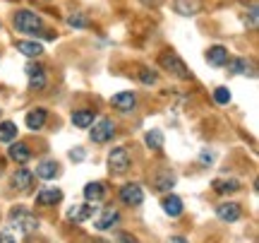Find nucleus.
Here are the masks:
<instances>
[{
    "label": "nucleus",
    "mask_w": 259,
    "mask_h": 243,
    "mask_svg": "<svg viewBox=\"0 0 259 243\" xmlns=\"http://www.w3.org/2000/svg\"><path fill=\"white\" fill-rule=\"evenodd\" d=\"M15 27L17 31L22 34H29V37H46V39H53V34H46L44 31V22L38 17L36 12H31V10H19L17 15H15Z\"/></svg>",
    "instance_id": "1"
},
{
    "label": "nucleus",
    "mask_w": 259,
    "mask_h": 243,
    "mask_svg": "<svg viewBox=\"0 0 259 243\" xmlns=\"http://www.w3.org/2000/svg\"><path fill=\"white\" fill-rule=\"evenodd\" d=\"M158 63H161V67H166L168 73H173V75L180 77V80H190V77H192L190 70H187V65L173 53V51H163L161 58H158Z\"/></svg>",
    "instance_id": "2"
},
{
    "label": "nucleus",
    "mask_w": 259,
    "mask_h": 243,
    "mask_svg": "<svg viewBox=\"0 0 259 243\" xmlns=\"http://www.w3.org/2000/svg\"><path fill=\"white\" fill-rule=\"evenodd\" d=\"M92 140L96 145H106V142L113 140V135H115V123L111 118H101V121L92 123Z\"/></svg>",
    "instance_id": "3"
},
{
    "label": "nucleus",
    "mask_w": 259,
    "mask_h": 243,
    "mask_svg": "<svg viewBox=\"0 0 259 243\" xmlns=\"http://www.w3.org/2000/svg\"><path fill=\"white\" fill-rule=\"evenodd\" d=\"M130 152L125 150V147H115V150L108 154V168H111V173H115V176H120V173H125L130 168Z\"/></svg>",
    "instance_id": "4"
},
{
    "label": "nucleus",
    "mask_w": 259,
    "mask_h": 243,
    "mask_svg": "<svg viewBox=\"0 0 259 243\" xmlns=\"http://www.w3.org/2000/svg\"><path fill=\"white\" fill-rule=\"evenodd\" d=\"M12 226H17L22 234H34L38 229V219L24 210H12Z\"/></svg>",
    "instance_id": "5"
},
{
    "label": "nucleus",
    "mask_w": 259,
    "mask_h": 243,
    "mask_svg": "<svg viewBox=\"0 0 259 243\" xmlns=\"http://www.w3.org/2000/svg\"><path fill=\"white\" fill-rule=\"evenodd\" d=\"M120 200L130 207H137L144 202V190H142L137 183H127V186L120 188Z\"/></svg>",
    "instance_id": "6"
},
{
    "label": "nucleus",
    "mask_w": 259,
    "mask_h": 243,
    "mask_svg": "<svg viewBox=\"0 0 259 243\" xmlns=\"http://www.w3.org/2000/svg\"><path fill=\"white\" fill-rule=\"evenodd\" d=\"M216 217L221 219V222H238L240 219V207L235 205V202H221V205L216 207Z\"/></svg>",
    "instance_id": "7"
},
{
    "label": "nucleus",
    "mask_w": 259,
    "mask_h": 243,
    "mask_svg": "<svg viewBox=\"0 0 259 243\" xmlns=\"http://www.w3.org/2000/svg\"><path fill=\"white\" fill-rule=\"evenodd\" d=\"M111 103L118 109V111L127 113V111H132V109L137 106V96H135L132 92H120V94H115V96H113Z\"/></svg>",
    "instance_id": "8"
},
{
    "label": "nucleus",
    "mask_w": 259,
    "mask_h": 243,
    "mask_svg": "<svg viewBox=\"0 0 259 243\" xmlns=\"http://www.w3.org/2000/svg\"><path fill=\"white\" fill-rule=\"evenodd\" d=\"M94 212H96V207L94 205H74L70 212H67V219L74 222V224H82L87 219H92Z\"/></svg>",
    "instance_id": "9"
},
{
    "label": "nucleus",
    "mask_w": 259,
    "mask_h": 243,
    "mask_svg": "<svg viewBox=\"0 0 259 243\" xmlns=\"http://www.w3.org/2000/svg\"><path fill=\"white\" fill-rule=\"evenodd\" d=\"M173 8L183 17H192L202 10V0H173Z\"/></svg>",
    "instance_id": "10"
},
{
    "label": "nucleus",
    "mask_w": 259,
    "mask_h": 243,
    "mask_svg": "<svg viewBox=\"0 0 259 243\" xmlns=\"http://www.w3.org/2000/svg\"><path fill=\"white\" fill-rule=\"evenodd\" d=\"M120 222V215H118V210H113V207H108V210H103L101 217L96 219V229L99 231H108L111 226H115Z\"/></svg>",
    "instance_id": "11"
},
{
    "label": "nucleus",
    "mask_w": 259,
    "mask_h": 243,
    "mask_svg": "<svg viewBox=\"0 0 259 243\" xmlns=\"http://www.w3.org/2000/svg\"><path fill=\"white\" fill-rule=\"evenodd\" d=\"M46 121H48L46 109H34V111L27 113V118H24V123H27L29 130H41V128L46 125Z\"/></svg>",
    "instance_id": "12"
},
{
    "label": "nucleus",
    "mask_w": 259,
    "mask_h": 243,
    "mask_svg": "<svg viewBox=\"0 0 259 243\" xmlns=\"http://www.w3.org/2000/svg\"><path fill=\"white\" fill-rule=\"evenodd\" d=\"M8 154H10V159L17 161V164H27V161L31 159V152H29V147L24 145V142H15V145H10Z\"/></svg>",
    "instance_id": "13"
},
{
    "label": "nucleus",
    "mask_w": 259,
    "mask_h": 243,
    "mask_svg": "<svg viewBox=\"0 0 259 243\" xmlns=\"http://www.w3.org/2000/svg\"><path fill=\"white\" fill-rule=\"evenodd\" d=\"M63 200V190H58V188H46V190H41L36 195V205H44V207H51L60 202Z\"/></svg>",
    "instance_id": "14"
},
{
    "label": "nucleus",
    "mask_w": 259,
    "mask_h": 243,
    "mask_svg": "<svg viewBox=\"0 0 259 243\" xmlns=\"http://www.w3.org/2000/svg\"><path fill=\"white\" fill-rule=\"evenodd\" d=\"M226 65H228V73H231V75H247V73L254 75L247 58H233V60L228 58V63H226Z\"/></svg>",
    "instance_id": "15"
},
{
    "label": "nucleus",
    "mask_w": 259,
    "mask_h": 243,
    "mask_svg": "<svg viewBox=\"0 0 259 243\" xmlns=\"http://www.w3.org/2000/svg\"><path fill=\"white\" fill-rule=\"evenodd\" d=\"M206 60L216 67L226 65V63H228V48L226 46H211L209 51H206Z\"/></svg>",
    "instance_id": "16"
},
{
    "label": "nucleus",
    "mask_w": 259,
    "mask_h": 243,
    "mask_svg": "<svg viewBox=\"0 0 259 243\" xmlns=\"http://www.w3.org/2000/svg\"><path fill=\"white\" fill-rule=\"evenodd\" d=\"M213 190H216L219 195L235 193V190H240V181H235V178H216V181H213Z\"/></svg>",
    "instance_id": "17"
},
{
    "label": "nucleus",
    "mask_w": 259,
    "mask_h": 243,
    "mask_svg": "<svg viewBox=\"0 0 259 243\" xmlns=\"http://www.w3.org/2000/svg\"><path fill=\"white\" fill-rule=\"evenodd\" d=\"M58 173H60V168H58V161H53V159L41 161L36 166V176L44 178V181H51V178H56Z\"/></svg>",
    "instance_id": "18"
},
{
    "label": "nucleus",
    "mask_w": 259,
    "mask_h": 243,
    "mask_svg": "<svg viewBox=\"0 0 259 243\" xmlns=\"http://www.w3.org/2000/svg\"><path fill=\"white\" fill-rule=\"evenodd\" d=\"M161 205H163V212H166L168 217H180L183 215V210H185V207H183V200H180L178 195L163 197V202H161Z\"/></svg>",
    "instance_id": "19"
},
{
    "label": "nucleus",
    "mask_w": 259,
    "mask_h": 243,
    "mask_svg": "<svg viewBox=\"0 0 259 243\" xmlns=\"http://www.w3.org/2000/svg\"><path fill=\"white\" fill-rule=\"evenodd\" d=\"M12 186L19 188V190H29V188L34 186V173L27 171V168H19L17 173L12 176Z\"/></svg>",
    "instance_id": "20"
},
{
    "label": "nucleus",
    "mask_w": 259,
    "mask_h": 243,
    "mask_svg": "<svg viewBox=\"0 0 259 243\" xmlns=\"http://www.w3.org/2000/svg\"><path fill=\"white\" fill-rule=\"evenodd\" d=\"M103 195H106V188H103V183H99V181L84 186V197H87L89 202H101Z\"/></svg>",
    "instance_id": "21"
},
{
    "label": "nucleus",
    "mask_w": 259,
    "mask_h": 243,
    "mask_svg": "<svg viewBox=\"0 0 259 243\" xmlns=\"http://www.w3.org/2000/svg\"><path fill=\"white\" fill-rule=\"evenodd\" d=\"M17 51L24 53L27 58H38L44 53V46L36 44V41H17Z\"/></svg>",
    "instance_id": "22"
},
{
    "label": "nucleus",
    "mask_w": 259,
    "mask_h": 243,
    "mask_svg": "<svg viewBox=\"0 0 259 243\" xmlns=\"http://www.w3.org/2000/svg\"><path fill=\"white\" fill-rule=\"evenodd\" d=\"M72 123L77 125V128H92V123H94V111H89V109L74 111V113H72Z\"/></svg>",
    "instance_id": "23"
},
{
    "label": "nucleus",
    "mask_w": 259,
    "mask_h": 243,
    "mask_svg": "<svg viewBox=\"0 0 259 243\" xmlns=\"http://www.w3.org/2000/svg\"><path fill=\"white\" fill-rule=\"evenodd\" d=\"M15 137H17V125L12 121L0 123V142H12Z\"/></svg>",
    "instance_id": "24"
},
{
    "label": "nucleus",
    "mask_w": 259,
    "mask_h": 243,
    "mask_svg": "<svg viewBox=\"0 0 259 243\" xmlns=\"http://www.w3.org/2000/svg\"><path fill=\"white\" fill-rule=\"evenodd\" d=\"M144 142H147L151 150H163V132L161 130H149L147 135H144Z\"/></svg>",
    "instance_id": "25"
},
{
    "label": "nucleus",
    "mask_w": 259,
    "mask_h": 243,
    "mask_svg": "<svg viewBox=\"0 0 259 243\" xmlns=\"http://www.w3.org/2000/svg\"><path fill=\"white\" fill-rule=\"evenodd\" d=\"M154 183H156V190H161V193H166V190H170V188L176 186V176H173V173H168V171H166V173H158Z\"/></svg>",
    "instance_id": "26"
},
{
    "label": "nucleus",
    "mask_w": 259,
    "mask_h": 243,
    "mask_svg": "<svg viewBox=\"0 0 259 243\" xmlns=\"http://www.w3.org/2000/svg\"><path fill=\"white\" fill-rule=\"evenodd\" d=\"M67 24H70V27H74V29H84V27H89V19L84 17L82 12H74V15H70V17H67Z\"/></svg>",
    "instance_id": "27"
},
{
    "label": "nucleus",
    "mask_w": 259,
    "mask_h": 243,
    "mask_svg": "<svg viewBox=\"0 0 259 243\" xmlns=\"http://www.w3.org/2000/svg\"><path fill=\"white\" fill-rule=\"evenodd\" d=\"M44 87H46V73L44 70L29 77V89H44Z\"/></svg>",
    "instance_id": "28"
},
{
    "label": "nucleus",
    "mask_w": 259,
    "mask_h": 243,
    "mask_svg": "<svg viewBox=\"0 0 259 243\" xmlns=\"http://www.w3.org/2000/svg\"><path fill=\"white\" fill-rule=\"evenodd\" d=\"M213 99H216V103H228V101H231V92H228L226 87H216Z\"/></svg>",
    "instance_id": "29"
},
{
    "label": "nucleus",
    "mask_w": 259,
    "mask_h": 243,
    "mask_svg": "<svg viewBox=\"0 0 259 243\" xmlns=\"http://www.w3.org/2000/svg\"><path fill=\"white\" fill-rule=\"evenodd\" d=\"M139 80L144 84H154L156 82V73H151V70H147V67H142L139 70Z\"/></svg>",
    "instance_id": "30"
},
{
    "label": "nucleus",
    "mask_w": 259,
    "mask_h": 243,
    "mask_svg": "<svg viewBox=\"0 0 259 243\" xmlns=\"http://www.w3.org/2000/svg\"><path fill=\"white\" fill-rule=\"evenodd\" d=\"M257 15H259V10H257V5H252L250 8V22H247V27H257Z\"/></svg>",
    "instance_id": "31"
},
{
    "label": "nucleus",
    "mask_w": 259,
    "mask_h": 243,
    "mask_svg": "<svg viewBox=\"0 0 259 243\" xmlns=\"http://www.w3.org/2000/svg\"><path fill=\"white\" fill-rule=\"evenodd\" d=\"M24 70H27V77H31V75H36V73H41L44 67L38 65V63H27V67H24Z\"/></svg>",
    "instance_id": "32"
},
{
    "label": "nucleus",
    "mask_w": 259,
    "mask_h": 243,
    "mask_svg": "<svg viewBox=\"0 0 259 243\" xmlns=\"http://www.w3.org/2000/svg\"><path fill=\"white\" fill-rule=\"evenodd\" d=\"M118 243H137V238H135V236H130V234H120L118 236Z\"/></svg>",
    "instance_id": "33"
},
{
    "label": "nucleus",
    "mask_w": 259,
    "mask_h": 243,
    "mask_svg": "<svg viewBox=\"0 0 259 243\" xmlns=\"http://www.w3.org/2000/svg\"><path fill=\"white\" fill-rule=\"evenodd\" d=\"M70 159L82 161V159H84V150H72V152H70Z\"/></svg>",
    "instance_id": "34"
},
{
    "label": "nucleus",
    "mask_w": 259,
    "mask_h": 243,
    "mask_svg": "<svg viewBox=\"0 0 259 243\" xmlns=\"http://www.w3.org/2000/svg\"><path fill=\"white\" fill-rule=\"evenodd\" d=\"M199 159H202V164H211L213 154H211V152H202V157H199Z\"/></svg>",
    "instance_id": "35"
},
{
    "label": "nucleus",
    "mask_w": 259,
    "mask_h": 243,
    "mask_svg": "<svg viewBox=\"0 0 259 243\" xmlns=\"http://www.w3.org/2000/svg\"><path fill=\"white\" fill-rule=\"evenodd\" d=\"M0 243H15V238L10 234H5V231H0Z\"/></svg>",
    "instance_id": "36"
},
{
    "label": "nucleus",
    "mask_w": 259,
    "mask_h": 243,
    "mask_svg": "<svg viewBox=\"0 0 259 243\" xmlns=\"http://www.w3.org/2000/svg\"><path fill=\"white\" fill-rule=\"evenodd\" d=\"M168 243H187V238H185V236H170V238H168Z\"/></svg>",
    "instance_id": "37"
},
{
    "label": "nucleus",
    "mask_w": 259,
    "mask_h": 243,
    "mask_svg": "<svg viewBox=\"0 0 259 243\" xmlns=\"http://www.w3.org/2000/svg\"><path fill=\"white\" fill-rule=\"evenodd\" d=\"M142 3H144V5H151V3H156V0H142Z\"/></svg>",
    "instance_id": "38"
},
{
    "label": "nucleus",
    "mask_w": 259,
    "mask_h": 243,
    "mask_svg": "<svg viewBox=\"0 0 259 243\" xmlns=\"http://www.w3.org/2000/svg\"><path fill=\"white\" fill-rule=\"evenodd\" d=\"M94 243H106V241H94Z\"/></svg>",
    "instance_id": "39"
}]
</instances>
